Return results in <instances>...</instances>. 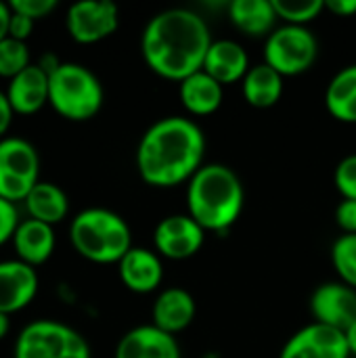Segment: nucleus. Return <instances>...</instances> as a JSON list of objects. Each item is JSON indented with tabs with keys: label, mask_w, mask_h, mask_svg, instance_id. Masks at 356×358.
Returning a JSON list of instances; mask_svg holds the SVG:
<instances>
[{
	"label": "nucleus",
	"mask_w": 356,
	"mask_h": 358,
	"mask_svg": "<svg viewBox=\"0 0 356 358\" xmlns=\"http://www.w3.org/2000/svg\"><path fill=\"white\" fill-rule=\"evenodd\" d=\"M311 315L315 323L346 331L356 321V289L342 281H327L311 296Z\"/></svg>",
	"instance_id": "f8f14e48"
},
{
	"label": "nucleus",
	"mask_w": 356,
	"mask_h": 358,
	"mask_svg": "<svg viewBox=\"0 0 356 358\" xmlns=\"http://www.w3.org/2000/svg\"><path fill=\"white\" fill-rule=\"evenodd\" d=\"M279 358H350V350L344 331L313 321L283 344Z\"/></svg>",
	"instance_id": "9b49d317"
},
{
	"label": "nucleus",
	"mask_w": 356,
	"mask_h": 358,
	"mask_svg": "<svg viewBox=\"0 0 356 358\" xmlns=\"http://www.w3.org/2000/svg\"><path fill=\"white\" fill-rule=\"evenodd\" d=\"M206 243V231L189 214H170L153 231V248L162 258H193Z\"/></svg>",
	"instance_id": "9d476101"
},
{
	"label": "nucleus",
	"mask_w": 356,
	"mask_h": 358,
	"mask_svg": "<svg viewBox=\"0 0 356 358\" xmlns=\"http://www.w3.org/2000/svg\"><path fill=\"white\" fill-rule=\"evenodd\" d=\"M325 107L342 124H356V63L340 69L327 84Z\"/></svg>",
	"instance_id": "b1692460"
},
{
	"label": "nucleus",
	"mask_w": 356,
	"mask_h": 358,
	"mask_svg": "<svg viewBox=\"0 0 356 358\" xmlns=\"http://www.w3.org/2000/svg\"><path fill=\"white\" fill-rule=\"evenodd\" d=\"M325 10L338 17L356 15V0H325Z\"/></svg>",
	"instance_id": "72a5a7b5"
},
{
	"label": "nucleus",
	"mask_w": 356,
	"mask_h": 358,
	"mask_svg": "<svg viewBox=\"0 0 356 358\" xmlns=\"http://www.w3.org/2000/svg\"><path fill=\"white\" fill-rule=\"evenodd\" d=\"M71 248L88 262L118 264L134 245L128 222L113 210L86 208L71 218Z\"/></svg>",
	"instance_id": "20e7f679"
},
{
	"label": "nucleus",
	"mask_w": 356,
	"mask_h": 358,
	"mask_svg": "<svg viewBox=\"0 0 356 358\" xmlns=\"http://www.w3.org/2000/svg\"><path fill=\"white\" fill-rule=\"evenodd\" d=\"M319 57V40L304 25H281L264 42V63L283 78L308 71Z\"/></svg>",
	"instance_id": "0eeeda50"
},
{
	"label": "nucleus",
	"mask_w": 356,
	"mask_h": 358,
	"mask_svg": "<svg viewBox=\"0 0 356 358\" xmlns=\"http://www.w3.org/2000/svg\"><path fill=\"white\" fill-rule=\"evenodd\" d=\"M227 10L233 27L252 38H269L279 19L273 0H233Z\"/></svg>",
	"instance_id": "412c9836"
},
{
	"label": "nucleus",
	"mask_w": 356,
	"mask_h": 358,
	"mask_svg": "<svg viewBox=\"0 0 356 358\" xmlns=\"http://www.w3.org/2000/svg\"><path fill=\"white\" fill-rule=\"evenodd\" d=\"M283 76L277 73L273 67H269L264 61L258 65H252L245 78L241 80V92L248 105L256 109H269L275 107L283 96Z\"/></svg>",
	"instance_id": "5701e85b"
},
{
	"label": "nucleus",
	"mask_w": 356,
	"mask_h": 358,
	"mask_svg": "<svg viewBox=\"0 0 356 358\" xmlns=\"http://www.w3.org/2000/svg\"><path fill=\"white\" fill-rule=\"evenodd\" d=\"M15 115H34L48 105V73L31 63L19 76L8 80L4 88Z\"/></svg>",
	"instance_id": "f3484780"
},
{
	"label": "nucleus",
	"mask_w": 356,
	"mask_h": 358,
	"mask_svg": "<svg viewBox=\"0 0 356 358\" xmlns=\"http://www.w3.org/2000/svg\"><path fill=\"white\" fill-rule=\"evenodd\" d=\"M13 358H92V352L78 329L55 319H38L19 331Z\"/></svg>",
	"instance_id": "423d86ee"
},
{
	"label": "nucleus",
	"mask_w": 356,
	"mask_h": 358,
	"mask_svg": "<svg viewBox=\"0 0 356 358\" xmlns=\"http://www.w3.org/2000/svg\"><path fill=\"white\" fill-rule=\"evenodd\" d=\"M275 13L285 25L308 27L325 10V0H273Z\"/></svg>",
	"instance_id": "a878e982"
},
{
	"label": "nucleus",
	"mask_w": 356,
	"mask_h": 358,
	"mask_svg": "<svg viewBox=\"0 0 356 358\" xmlns=\"http://www.w3.org/2000/svg\"><path fill=\"white\" fill-rule=\"evenodd\" d=\"M13 117H15V111L8 103V96L4 90H0V138H4L6 132L10 130Z\"/></svg>",
	"instance_id": "473e14b6"
},
{
	"label": "nucleus",
	"mask_w": 356,
	"mask_h": 358,
	"mask_svg": "<svg viewBox=\"0 0 356 358\" xmlns=\"http://www.w3.org/2000/svg\"><path fill=\"white\" fill-rule=\"evenodd\" d=\"M113 358H183V355L176 336L149 323L126 331L115 346Z\"/></svg>",
	"instance_id": "2eb2a0df"
},
{
	"label": "nucleus",
	"mask_w": 356,
	"mask_h": 358,
	"mask_svg": "<svg viewBox=\"0 0 356 358\" xmlns=\"http://www.w3.org/2000/svg\"><path fill=\"white\" fill-rule=\"evenodd\" d=\"M65 27L73 42L97 44L120 27V8L111 0H80L65 13Z\"/></svg>",
	"instance_id": "1a4fd4ad"
},
{
	"label": "nucleus",
	"mask_w": 356,
	"mask_h": 358,
	"mask_svg": "<svg viewBox=\"0 0 356 358\" xmlns=\"http://www.w3.org/2000/svg\"><path fill=\"white\" fill-rule=\"evenodd\" d=\"M29 65H31V61H29L27 42L15 40L10 36L0 42V78L13 80Z\"/></svg>",
	"instance_id": "bb28decb"
},
{
	"label": "nucleus",
	"mask_w": 356,
	"mask_h": 358,
	"mask_svg": "<svg viewBox=\"0 0 356 358\" xmlns=\"http://www.w3.org/2000/svg\"><path fill=\"white\" fill-rule=\"evenodd\" d=\"M8 4H10V10L25 15L31 21L46 19L57 8V0H10Z\"/></svg>",
	"instance_id": "c85d7f7f"
},
{
	"label": "nucleus",
	"mask_w": 356,
	"mask_h": 358,
	"mask_svg": "<svg viewBox=\"0 0 356 358\" xmlns=\"http://www.w3.org/2000/svg\"><path fill=\"white\" fill-rule=\"evenodd\" d=\"M19 222H21V218H19L17 203L6 201V199L0 197V248L4 243H10L13 241Z\"/></svg>",
	"instance_id": "c756f323"
},
{
	"label": "nucleus",
	"mask_w": 356,
	"mask_h": 358,
	"mask_svg": "<svg viewBox=\"0 0 356 358\" xmlns=\"http://www.w3.org/2000/svg\"><path fill=\"white\" fill-rule=\"evenodd\" d=\"M10 15H13V10H10V4H8V2H2V0H0V42H2L4 38H8V25H10Z\"/></svg>",
	"instance_id": "f704fd0d"
},
{
	"label": "nucleus",
	"mask_w": 356,
	"mask_h": 358,
	"mask_svg": "<svg viewBox=\"0 0 356 358\" xmlns=\"http://www.w3.org/2000/svg\"><path fill=\"white\" fill-rule=\"evenodd\" d=\"M334 185L342 199H355L356 201V153L346 155L334 172Z\"/></svg>",
	"instance_id": "cd10ccee"
},
{
	"label": "nucleus",
	"mask_w": 356,
	"mask_h": 358,
	"mask_svg": "<svg viewBox=\"0 0 356 358\" xmlns=\"http://www.w3.org/2000/svg\"><path fill=\"white\" fill-rule=\"evenodd\" d=\"M178 99L187 113L195 117H206L220 109L225 99V86L201 69L178 84Z\"/></svg>",
	"instance_id": "aec40b11"
},
{
	"label": "nucleus",
	"mask_w": 356,
	"mask_h": 358,
	"mask_svg": "<svg viewBox=\"0 0 356 358\" xmlns=\"http://www.w3.org/2000/svg\"><path fill=\"white\" fill-rule=\"evenodd\" d=\"M332 264L338 281L356 289V235H340L334 241Z\"/></svg>",
	"instance_id": "393cba45"
},
{
	"label": "nucleus",
	"mask_w": 356,
	"mask_h": 358,
	"mask_svg": "<svg viewBox=\"0 0 356 358\" xmlns=\"http://www.w3.org/2000/svg\"><path fill=\"white\" fill-rule=\"evenodd\" d=\"M40 182V155L36 147L21 136L0 138V197L6 201H25Z\"/></svg>",
	"instance_id": "6e6552de"
},
{
	"label": "nucleus",
	"mask_w": 356,
	"mask_h": 358,
	"mask_svg": "<svg viewBox=\"0 0 356 358\" xmlns=\"http://www.w3.org/2000/svg\"><path fill=\"white\" fill-rule=\"evenodd\" d=\"M346 336V342H348V350H350V357H356V321L344 331Z\"/></svg>",
	"instance_id": "e433bc0d"
},
{
	"label": "nucleus",
	"mask_w": 356,
	"mask_h": 358,
	"mask_svg": "<svg viewBox=\"0 0 356 358\" xmlns=\"http://www.w3.org/2000/svg\"><path fill=\"white\" fill-rule=\"evenodd\" d=\"M105 101V90L94 71L82 63L63 61L48 76V105L67 122L92 120Z\"/></svg>",
	"instance_id": "39448f33"
},
{
	"label": "nucleus",
	"mask_w": 356,
	"mask_h": 358,
	"mask_svg": "<svg viewBox=\"0 0 356 358\" xmlns=\"http://www.w3.org/2000/svg\"><path fill=\"white\" fill-rule=\"evenodd\" d=\"M61 63H63V61H61L57 55H52V52H46V55H42V57H40V61H38V65H40V67H42V69L48 73V76H50V73H52V71H55V69H57Z\"/></svg>",
	"instance_id": "c9c22d12"
},
{
	"label": "nucleus",
	"mask_w": 356,
	"mask_h": 358,
	"mask_svg": "<svg viewBox=\"0 0 356 358\" xmlns=\"http://www.w3.org/2000/svg\"><path fill=\"white\" fill-rule=\"evenodd\" d=\"M34 25H36V21H31L29 17L19 15V13L13 10V15H10V25H8V36L15 38V40L27 42V38H29L31 31H34Z\"/></svg>",
	"instance_id": "2f4dec72"
},
{
	"label": "nucleus",
	"mask_w": 356,
	"mask_h": 358,
	"mask_svg": "<svg viewBox=\"0 0 356 358\" xmlns=\"http://www.w3.org/2000/svg\"><path fill=\"white\" fill-rule=\"evenodd\" d=\"M243 182L225 164H204L187 182V214L206 233H225L241 216Z\"/></svg>",
	"instance_id": "7ed1b4c3"
},
{
	"label": "nucleus",
	"mask_w": 356,
	"mask_h": 358,
	"mask_svg": "<svg viewBox=\"0 0 356 358\" xmlns=\"http://www.w3.org/2000/svg\"><path fill=\"white\" fill-rule=\"evenodd\" d=\"M118 275L124 287L132 294H153L164 281L162 256L149 248H132L120 262Z\"/></svg>",
	"instance_id": "4468645a"
},
{
	"label": "nucleus",
	"mask_w": 356,
	"mask_h": 358,
	"mask_svg": "<svg viewBox=\"0 0 356 358\" xmlns=\"http://www.w3.org/2000/svg\"><path fill=\"white\" fill-rule=\"evenodd\" d=\"M212 42L210 27L199 13L166 8L147 21L141 36V52L155 76L180 84L204 69Z\"/></svg>",
	"instance_id": "f257e3e1"
},
{
	"label": "nucleus",
	"mask_w": 356,
	"mask_h": 358,
	"mask_svg": "<svg viewBox=\"0 0 356 358\" xmlns=\"http://www.w3.org/2000/svg\"><path fill=\"white\" fill-rule=\"evenodd\" d=\"M13 250L15 258L29 264V266H42L44 262L50 260L57 237H55V227H48L44 222L25 218L19 222L15 237H13Z\"/></svg>",
	"instance_id": "6ab92c4d"
},
{
	"label": "nucleus",
	"mask_w": 356,
	"mask_h": 358,
	"mask_svg": "<svg viewBox=\"0 0 356 358\" xmlns=\"http://www.w3.org/2000/svg\"><path fill=\"white\" fill-rule=\"evenodd\" d=\"M8 331H10V317L0 313V342L8 336Z\"/></svg>",
	"instance_id": "4c0bfd02"
},
{
	"label": "nucleus",
	"mask_w": 356,
	"mask_h": 358,
	"mask_svg": "<svg viewBox=\"0 0 356 358\" xmlns=\"http://www.w3.org/2000/svg\"><path fill=\"white\" fill-rule=\"evenodd\" d=\"M27 218L44 222L48 227H55L59 222H63L69 214V199L67 193L48 180H40L29 195L23 201Z\"/></svg>",
	"instance_id": "4be33fe9"
},
{
	"label": "nucleus",
	"mask_w": 356,
	"mask_h": 358,
	"mask_svg": "<svg viewBox=\"0 0 356 358\" xmlns=\"http://www.w3.org/2000/svg\"><path fill=\"white\" fill-rule=\"evenodd\" d=\"M40 279L34 266L13 258L0 260V313L15 315L27 308L38 296Z\"/></svg>",
	"instance_id": "ddd939ff"
},
{
	"label": "nucleus",
	"mask_w": 356,
	"mask_h": 358,
	"mask_svg": "<svg viewBox=\"0 0 356 358\" xmlns=\"http://www.w3.org/2000/svg\"><path fill=\"white\" fill-rule=\"evenodd\" d=\"M336 224L340 227L342 235H356V201L342 199L336 208Z\"/></svg>",
	"instance_id": "7c9ffc66"
},
{
	"label": "nucleus",
	"mask_w": 356,
	"mask_h": 358,
	"mask_svg": "<svg viewBox=\"0 0 356 358\" xmlns=\"http://www.w3.org/2000/svg\"><path fill=\"white\" fill-rule=\"evenodd\" d=\"M204 358H218V357H216L214 352H210V355H206V357H204Z\"/></svg>",
	"instance_id": "58836bf2"
},
{
	"label": "nucleus",
	"mask_w": 356,
	"mask_h": 358,
	"mask_svg": "<svg viewBox=\"0 0 356 358\" xmlns=\"http://www.w3.org/2000/svg\"><path fill=\"white\" fill-rule=\"evenodd\" d=\"M250 67L252 65H250V57L245 48L239 42L229 40V38L214 40L204 61V71L222 86L243 80Z\"/></svg>",
	"instance_id": "a211bd4d"
},
{
	"label": "nucleus",
	"mask_w": 356,
	"mask_h": 358,
	"mask_svg": "<svg viewBox=\"0 0 356 358\" xmlns=\"http://www.w3.org/2000/svg\"><path fill=\"white\" fill-rule=\"evenodd\" d=\"M206 134L197 122L168 115L153 122L136 145V172L153 189L189 182L204 166Z\"/></svg>",
	"instance_id": "f03ea898"
},
{
	"label": "nucleus",
	"mask_w": 356,
	"mask_h": 358,
	"mask_svg": "<svg viewBox=\"0 0 356 358\" xmlns=\"http://www.w3.org/2000/svg\"><path fill=\"white\" fill-rule=\"evenodd\" d=\"M197 304L195 298L183 287H166L157 294L151 308V325L176 336L189 329L195 321Z\"/></svg>",
	"instance_id": "dca6fc26"
}]
</instances>
